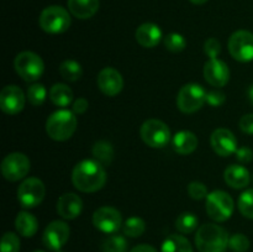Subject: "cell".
Listing matches in <instances>:
<instances>
[{
    "label": "cell",
    "instance_id": "cell-1",
    "mask_svg": "<svg viewBox=\"0 0 253 252\" xmlns=\"http://www.w3.org/2000/svg\"><path fill=\"white\" fill-rule=\"evenodd\" d=\"M72 182L83 193H94L100 190L106 183V172L104 166L95 160H83L74 167Z\"/></svg>",
    "mask_w": 253,
    "mask_h": 252
},
{
    "label": "cell",
    "instance_id": "cell-2",
    "mask_svg": "<svg viewBox=\"0 0 253 252\" xmlns=\"http://www.w3.org/2000/svg\"><path fill=\"white\" fill-rule=\"evenodd\" d=\"M229 234L216 224H204L195 235V246L199 252H225L229 246Z\"/></svg>",
    "mask_w": 253,
    "mask_h": 252
},
{
    "label": "cell",
    "instance_id": "cell-3",
    "mask_svg": "<svg viewBox=\"0 0 253 252\" xmlns=\"http://www.w3.org/2000/svg\"><path fill=\"white\" fill-rule=\"evenodd\" d=\"M77 116L71 110H58L46 121V131L54 141H67L77 130Z\"/></svg>",
    "mask_w": 253,
    "mask_h": 252
},
{
    "label": "cell",
    "instance_id": "cell-4",
    "mask_svg": "<svg viewBox=\"0 0 253 252\" xmlns=\"http://www.w3.org/2000/svg\"><path fill=\"white\" fill-rule=\"evenodd\" d=\"M71 16L64 7L52 5L41 12L39 19L40 27L47 34H63L71 26Z\"/></svg>",
    "mask_w": 253,
    "mask_h": 252
},
{
    "label": "cell",
    "instance_id": "cell-5",
    "mask_svg": "<svg viewBox=\"0 0 253 252\" xmlns=\"http://www.w3.org/2000/svg\"><path fill=\"white\" fill-rule=\"evenodd\" d=\"M207 212L214 221L222 222L231 217L235 210L234 199L224 190H214L207 197Z\"/></svg>",
    "mask_w": 253,
    "mask_h": 252
},
{
    "label": "cell",
    "instance_id": "cell-6",
    "mask_svg": "<svg viewBox=\"0 0 253 252\" xmlns=\"http://www.w3.org/2000/svg\"><path fill=\"white\" fill-rule=\"evenodd\" d=\"M14 67L16 73L26 82H36L44 71L41 57L31 51H24L15 57Z\"/></svg>",
    "mask_w": 253,
    "mask_h": 252
},
{
    "label": "cell",
    "instance_id": "cell-7",
    "mask_svg": "<svg viewBox=\"0 0 253 252\" xmlns=\"http://www.w3.org/2000/svg\"><path fill=\"white\" fill-rule=\"evenodd\" d=\"M207 101V91L202 85L195 83L185 84L177 95V106L182 113L193 114L202 109Z\"/></svg>",
    "mask_w": 253,
    "mask_h": 252
},
{
    "label": "cell",
    "instance_id": "cell-8",
    "mask_svg": "<svg viewBox=\"0 0 253 252\" xmlns=\"http://www.w3.org/2000/svg\"><path fill=\"white\" fill-rule=\"evenodd\" d=\"M140 135L143 142L152 148L165 147L170 140L169 127L157 119L145 121L140 128Z\"/></svg>",
    "mask_w": 253,
    "mask_h": 252
},
{
    "label": "cell",
    "instance_id": "cell-9",
    "mask_svg": "<svg viewBox=\"0 0 253 252\" xmlns=\"http://www.w3.org/2000/svg\"><path fill=\"white\" fill-rule=\"evenodd\" d=\"M46 194V188L39 178L30 177L20 184L17 189V200L25 209H31L40 205Z\"/></svg>",
    "mask_w": 253,
    "mask_h": 252
},
{
    "label": "cell",
    "instance_id": "cell-10",
    "mask_svg": "<svg viewBox=\"0 0 253 252\" xmlns=\"http://www.w3.org/2000/svg\"><path fill=\"white\" fill-rule=\"evenodd\" d=\"M31 168V163L26 155L14 152L7 155L1 162V173L9 182H17L27 175Z\"/></svg>",
    "mask_w": 253,
    "mask_h": 252
},
{
    "label": "cell",
    "instance_id": "cell-11",
    "mask_svg": "<svg viewBox=\"0 0 253 252\" xmlns=\"http://www.w3.org/2000/svg\"><path fill=\"white\" fill-rule=\"evenodd\" d=\"M229 51L236 61H253V34L246 30L234 32L229 40Z\"/></svg>",
    "mask_w": 253,
    "mask_h": 252
},
{
    "label": "cell",
    "instance_id": "cell-12",
    "mask_svg": "<svg viewBox=\"0 0 253 252\" xmlns=\"http://www.w3.org/2000/svg\"><path fill=\"white\" fill-rule=\"evenodd\" d=\"M69 234H71V230L67 222L54 220L44 229L42 241L44 246L51 251H61L62 247L68 241Z\"/></svg>",
    "mask_w": 253,
    "mask_h": 252
},
{
    "label": "cell",
    "instance_id": "cell-13",
    "mask_svg": "<svg viewBox=\"0 0 253 252\" xmlns=\"http://www.w3.org/2000/svg\"><path fill=\"white\" fill-rule=\"evenodd\" d=\"M123 217L119 210L111 207H101L93 214V225L104 234H115L121 227Z\"/></svg>",
    "mask_w": 253,
    "mask_h": 252
},
{
    "label": "cell",
    "instance_id": "cell-14",
    "mask_svg": "<svg viewBox=\"0 0 253 252\" xmlns=\"http://www.w3.org/2000/svg\"><path fill=\"white\" fill-rule=\"evenodd\" d=\"M25 106V94L17 85H6L0 93V108L7 115H16Z\"/></svg>",
    "mask_w": 253,
    "mask_h": 252
},
{
    "label": "cell",
    "instance_id": "cell-15",
    "mask_svg": "<svg viewBox=\"0 0 253 252\" xmlns=\"http://www.w3.org/2000/svg\"><path fill=\"white\" fill-rule=\"evenodd\" d=\"M204 77L210 85L221 88L230 79L229 66L219 58H210L204 64Z\"/></svg>",
    "mask_w": 253,
    "mask_h": 252
},
{
    "label": "cell",
    "instance_id": "cell-16",
    "mask_svg": "<svg viewBox=\"0 0 253 252\" xmlns=\"http://www.w3.org/2000/svg\"><path fill=\"white\" fill-rule=\"evenodd\" d=\"M210 143H211L212 150L221 157L231 156L237 150V140L234 132L224 127L216 128L211 133Z\"/></svg>",
    "mask_w": 253,
    "mask_h": 252
},
{
    "label": "cell",
    "instance_id": "cell-17",
    "mask_svg": "<svg viewBox=\"0 0 253 252\" xmlns=\"http://www.w3.org/2000/svg\"><path fill=\"white\" fill-rule=\"evenodd\" d=\"M98 86L105 95L115 96L123 90L124 79L119 71L111 67L101 69L98 76Z\"/></svg>",
    "mask_w": 253,
    "mask_h": 252
},
{
    "label": "cell",
    "instance_id": "cell-18",
    "mask_svg": "<svg viewBox=\"0 0 253 252\" xmlns=\"http://www.w3.org/2000/svg\"><path fill=\"white\" fill-rule=\"evenodd\" d=\"M83 210V200L74 193L61 195L57 202V212L66 220H73L81 215Z\"/></svg>",
    "mask_w": 253,
    "mask_h": 252
},
{
    "label": "cell",
    "instance_id": "cell-19",
    "mask_svg": "<svg viewBox=\"0 0 253 252\" xmlns=\"http://www.w3.org/2000/svg\"><path fill=\"white\" fill-rule=\"evenodd\" d=\"M136 41L138 44L146 48H153L157 46L162 40V31H161L160 26L152 22H145V24L140 25L136 30Z\"/></svg>",
    "mask_w": 253,
    "mask_h": 252
},
{
    "label": "cell",
    "instance_id": "cell-20",
    "mask_svg": "<svg viewBox=\"0 0 253 252\" xmlns=\"http://www.w3.org/2000/svg\"><path fill=\"white\" fill-rule=\"evenodd\" d=\"M224 179L229 187L234 189H242L250 184V172L244 166L231 165L225 169Z\"/></svg>",
    "mask_w": 253,
    "mask_h": 252
},
{
    "label": "cell",
    "instance_id": "cell-21",
    "mask_svg": "<svg viewBox=\"0 0 253 252\" xmlns=\"http://www.w3.org/2000/svg\"><path fill=\"white\" fill-rule=\"evenodd\" d=\"M198 147V137L192 131H179L173 137V148L179 155H190Z\"/></svg>",
    "mask_w": 253,
    "mask_h": 252
},
{
    "label": "cell",
    "instance_id": "cell-22",
    "mask_svg": "<svg viewBox=\"0 0 253 252\" xmlns=\"http://www.w3.org/2000/svg\"><path fill=\"white\" fill-rule=\"evenodd\" d=\"M68 9L77 19L85 20L94 16L99 9V0H68Z\"/></svg>",
    "mask_w": 253,
    "mask_h": 252
},
{
    "label": "cell",
    "instance_id": "cell-23",
    "mask_svg": "<svg viewBox=\"0 0 253 252\" xmlns=\"http://www.w3.org/2000/svg\"><path fill=\"white\" fill-rule=\"evenodd\" d=\"M15 227L21 236L32 237L39 230V221L30 212L20 211L15 220Z\"/></svg>",
    "mask_w": 253,
    "mask_h": 252
},
{
    "label": "cell",
    "instance_id": "cell-24",
    "mask_svg": "<svg viewBox=\"0 0 253 252\" xmlns=\"http://www.w3.org/2000/svg\"><path fill=\"white\" fill-rule=\"evenodd\" d=\"M49 99L56 106L66 108L73 100V91L66 84L57 83L49 90Z\"/></svg>",
    "mask_w": 253,
    "mask_h": 252
},
{
    "label": "cell",
    "instance_id": "cell-25",
    "mask_svg": "<svg viewBox=\"0 0 253 252\" xmlns=\"http://www.w3.org/2000/svg\"><path fill=\"white\" fill-rule=\"evenodd\" d=\"M161 252H194L189 240L182 235H169L163 241Z\"/></svg>",
    "mask_w": 253,
    "mask_h": 252
},
{
    "label": "cell",
    "instance_id": "cell-26",
    "mask_svg": "<svg viewBox=\"0 0 253 252\" xmlns=\"http://www.w3.org/2000/svg\"><path fill=\"white\" fill-rule=\"evenodd\" d=\"M59 73H61L62 78L66 79V81L77 82L83 76V69L77 61L67 59V61L62 62L61 66H59Z\"/></svg>",
    "mask_w": 253,
    "mask_h": 252
},
{
    "label": "cell",
    "instance_id": "cell-27",
    "mask_svg": "<svg viewBox=\"0 0 253 252\" xmlns=\"http://www.w3.org/2000/svg\"><path fill=\"white\" fill-rule=\"evenodd\" d=\"M93 156L103 166L110 165L114 158V148L106 141H98L93 146Z\"/></svg>",
    "mask_w": 253,
    "mask_h": 252
},
{
    "label": "cell",
    "instance_id": "cell-28",
    "mask_svg": "<svg viewBox=\"0 0 253 252\" xmlns=\"http://www.w3.org/2000/svg\"><path fill=\"white\" fill-rule=\"evenodd\" d=\"M199 224V219L195 214L189 211H184L180 215H178L177 220H175V227L178 231L182 234H190L194 231Z\"/></svg>",
    "mask_w": 253,
    "mask_h": 252
},
{
    "label": "cell",
    "instance_id": "cell-29",
    "mask_svg": "<svg viewBox=\"0 0 253 252\" xmlns=\"http://www.w3.org/2000/svg\"><path fill=\"white\" fill-rule=\"evenodd\" d=\"M124 234L128 237H138L145 232L146 230V222L143 221L141 217L132 216L128 217L125 222H124Z\"/></svg>",
    "mask_w": 253,
    "mask_h": 252
},
{
    "label": "cell",
    "instance_id": "cell-30",
    "mask_svg": "<svg viewBox=\"0 0 253 252\" xmlns=\"http://www.w3.org/2000/svg\"><path fill=\"white\" fill-rule=\"evenodd\" d=\"M103 252H127V241L120 235H113L104 240L101 245Z\"/></svg>",
    "mask_w": 253,
    "mask_h": 252
},
{
    "label": "cell",
    "instance_id": "cell-31",
    "mask_svg": "<svg viewBox=\"0 0 253 252\" xmlns=\"http://www.w3.org/2000/svg\"><path fill=\"white\" fill-rule=\"evenodd\" d=\"M47 96V90L43 84L35 83L27 89V99L34 106H40L44 103Z\"/></svg>",
    "mask_w": 253,
    "mask_h": 252
},
{
    "label": "cell",
    "instance_id": "cell-32",
    "mask_svg": "<svg viewBox=\"0 0 253 252\" xmlns=\"http://www.w3.org/2000/svg\"><path fill=\"white\" fill-rule=\"evenodd\" d=\"M240 212L247 219H253V189H247L240 195L237 203Z\"/></svg>",
    "mask_w": 253,
    "mask_h": 252
},
{
    "label": "cell",
    "instance_id": "cell-33",
    "mask_svg": "<svg viewBox=\"0 0 253 252\" xmlns=\"http://www.w3.org/2000/svg\"><path fill=\"white\" fill-rule=\"evenodd\" d=\"M165 46L168 51L173 52V53H178V52H182L183 49L187 47V41H185L184 37L180 34L177 32H172V34L167 35L165 37Z\"/></svg>",
    "mask_w": 253,
    "mask_h": 252
},
{
    "label": "cell",
    "instance_id": "cell-34",
    "mask_svg": "<svg viewBox=\"0 0 253 252\" xmlns=\"http://www.w3.org/2000/svg\"><path fill=\"white\" fill-rule=\"evenodd\" d=\"M229 247L232 252H246L250 249V240L244 234H235L230 237Z\"/></svg>",
    "mask_w": 253,
    "mask_h": 252
},
{
    "label": "cell",
    "instance_id": "cell-35",
    "mask_svg": "<svg viewBox=\"0 0 253 252\" xmlns=\"http://www.w3.org/2000/svg\"><path fill=\"white\" fill-rule=\"evenodd\" d=\"M20 239L14 232H6L1 239V252H19Z\"/></svg>",
    "mask_w": 253,
    "mask_h": 252
},
{
    "label": "cell",
    "instance_id": "cell-36",
    "mask_svg": "<svg viewBox=\"0 0 253 252\" xmlns=\"http://www.w3.org/2000/svg\"><path fill=\"white\" fill-rule=\"evenodd\" d=\"M188 193L193 199L202 200L208 197V188L202 182H192L188 185Z\"/></svg>",
    "mask_w": 253,
    "mask_h": 252
},
{
    "label": "cell",
    "instance_id": "cell-37",
    "mask_svg": "<svg viewBox=\"0 0 253 252\" xmlns=\"http://www.w3.org/2000/svg\"><path fill=\"white\" fill-rule=\"evenodd\" d=\"M204 52L205 54L210 57V58H217V56L221 52V44L216 39L211 37V39L207 40L204 44Z\"/></svg>",
    "mask_w": 253,
    "mask_h": 252
},
{
    "label": "cell",
    "instance_id": "cell-38",
    "mask_svg": "<svg viewBox=\"0 0 253 252\" xmlns=\"http://www.w3.org/2000/svg\"><path fill=\"white\" fill-rule=\"evenodd\" d=\"M226 100V96H225V93L221 90H210L207 93V101L209 105L214 106V108H217V106H221L222 104Z\"/></svg>",
    "mask_w": 253,
    "mask_h": 252
},
{
    "label": "cell",
    "instance_id": "cell-39",
    "mask_svg": "<svg viewBox=\"0 0 253 252\" xmlns=\"http://www.w3.org/2000/svg\"><path fill=\"white\" fill-rule=\"evenodd\" d=\"M236 158L242 163H249L253 160V151L250 147H240L237 148L236 152Z\"/></svg>",
    "mask_w": 253,
    "mask_h": 252
},
{
    "label": "cell",
    "instance_id": "cell-40",
    "mask_svg": "<svg viewBox=\"0 0 253 252\" xmlns=\"http://www.w3.org/2000/svg\"><path fill=\"white\" fill-rule=\"evenodd\" d=\"M240 128L245 133L253 135V114H247L240 119Z\"/></svg>",
    "mask_w": 253,
    "mask_h": 252
},
{
    "label": "cell",
    "instance_id": "cell-41",
    "mask_svg": "<svg viewBox=\"0 0 253 252\" xmlns=\"http://www.w3.org/2000/svg\"><path fill=\"white\" fill-rule=\"evenodd\" d=\"M88 106H89V103L86 99L79 98L73 103V106H72L73 110L72 111H73L74 114H84L86 111V109H88Z\"/></svg>",
    "mask_w": 253,
    "mask_h": 252
},
{
    "label": "cell",
    "instance_id": "cell-42",
    "mask_svg": "<svg viewBox=\"0 0 253 252\" xmlns=\"http://www.w3.org/2000/svg\"><path fill=\"white\" fill-rule=\"evenodd\" d=\"M130 252H157V250H156L153 246H151V245L142 244V245H138V246L133 247Z\"/></svg>",
    "mask_w": 253,
    "mask_h": 252
},
{
    "label": "cell",
    "instance_id": "cell-43",
    "mask_svg": "<svg viewBox=\"0 0 253 252\" xmlns=\"http://www.w3.org/2000/svg\"><path fill=\"white\" fill-rule=\"evenodd\" d=\"M249 99H250V101L253 104V84L250 86V89H249Z\"/></svg>",
    "mask_w": 253,
    "mask_h": 252
},
{
    "label": "cell",
    "instance_id": "cell-44",
    "mask_svg": "<svg viewBox=\"0 0 253 252\" xmlns=\"http://www.w3.org/2000/svg\"><path fill=\"white\" fill-rule=\"evenodd\" d=\"M189 1L193 2V4H195V5H202V4H205L208 0H189Z\"/></svg>",
    "mask_w": 253,
    "mask_h": 252
},
{
    "label": "cell",
    "instance_id": "cell-45",
    "mask_svg": "<svg viewBox=\"0 0 253 252\" xmlns=\"http://www.w3.org/2000/svg\"><path fill=\"white\" fill-rule=\"evenodd\" d=\"M34 252H43V251H34Z\"/></svg>",
    "mask_w": 253,
    "mask_h": 252
},
{
    "label": "cell",
    "instance_id": "cell-46",
    "mask_svg": "<svg viewBox=\"0 0 253 252\" xmlns=\"http://www.w3.org/2000/svg\"><path fill=\"white\" fill-rule=\"evenodd\" d=\"M57 252H63V251H57Z\"/></svg>",
    "mask_w": 253,
    "mask_h": 252
}]
</instances>
